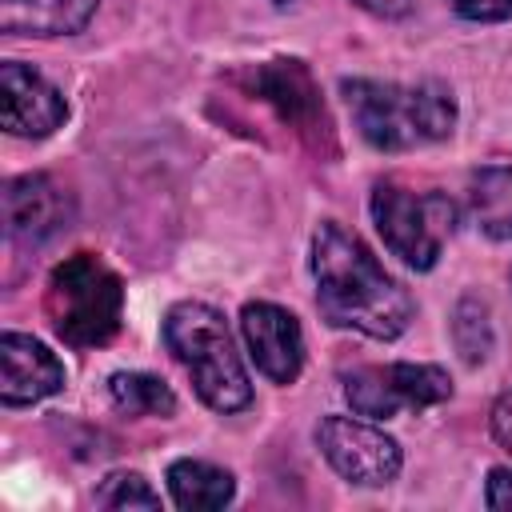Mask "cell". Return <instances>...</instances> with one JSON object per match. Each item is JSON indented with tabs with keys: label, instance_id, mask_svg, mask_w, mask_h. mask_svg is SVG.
Instances as JSON below:
<instances>
[{
	"label": "cell",
	"instance_id": "6da1fadb",
	"mask_svg": "<svg viewBox=\"0 0 512 512\" xmlns=\"http://www.w3.org/2000/svg\"><path fill=\"white\" fill-rule=\"evenodd\" d=\"M316 304L328 324L352 328L372 340H396L412 320V296L384 272L372 248L336 220H324L312 236Z\"/></svg>",
	"mask_w": 512,
	"mask_h": 512
},
{
	"label": "cell",
	"instance_id": "7a4b0ae2",
	"mask_svg": "<svg viewBox=\"0 0 512 512\" xmlns=\"http://www.w3.org/2000/svg\"><path fill=\"white\" fill-rule=\"evenodd\" d=\"M164 344L188 368L196 396L212 412H240L252 404V380L236 352L228 320L204 300H180L164 316Z\"/></svg>",
	"mask_w": 512,
	"mask_h": 512
},
{
	"label": "cell",
	"instance_id": "3957f363",
	"mask_svg": "<svg viewBox=\"0 0 512 512\" xmlns=\"http://www.w3.org/2000/svg\"><path fill=\"white\" fill-rule=\"evenodd\" d=\"M344 100L360 136L380 152H404L444 140L456 124V104L440 84H384L348 80Z\"/></svg>",
	"mask_w": 512,
	"mask_h": 512
},
{
	"label": "cell",
	"instance_id": "277c9868",
	"mask_svg": "<svg viewBox=\"0 0 512 512\" xmlns=\"http://www.w3.org/2000/svg\"><path fill=\"white\" fill-rule=\"evenodd\" d=\"M44 308L56 336L72 348H100L120 332L124 288L120 276L92 252L60 260L44 288Z\"/></svg>",
	"mask_w": 512,
	"mask_h": 512
},
{
	"label": "cell",
	"instance_id": "5b68a950",
	"mask_svg": "<svg viewBox=\"0 0 512 512\" xmlns=\"http://www.w3.org/2000/svg\"><path fill=\"white\" fill-rule=\"evenodd\" d=\"M368 208H372L376 232L384 236L388 252L400 256L416 272H428L440 260V252L456 228V208L448 196L416 192V188H404L392 180L372 188Z\"/></svg>",
	"mask_w": 512,
	"mask_h": 512
},
{
	"label": "cell",
	"instance_id": "8992f818",
	"mask_svg": "<svg viewBox=\"0 0 512 512\" xmlns=\"http://www.w3.org/2000/svg\"><path fill=\"white\" fill-rule=\"evenodd\" d=\"M344 396L364 420H392L400 412H424L452 396V376L436 364H364L344 376Z\"/></svg>",
	"mask_w": 512,
	"mask_h": 512
},
{
	"label": "cell",
	"instance_id": "52a82bcc",
	"mask_svg": "<svg viewBox=\"0 0 512 512\" xmlns=\"http://www.w3.org/2000/svg\"><path fill=\"white\" fill-rule=\"evenodd\" d=\"M316 444L324 460L360 488L392 484L404 464L400 444L384 428H376V420L364 416H324L316 428Z\"/></svg>",
	"mask_w": 512,
	"mask_h": 512
},
{
	"label": "cell",
	"instance_id": "ba28073f",
	"mask_svg": "<svg viewBox=\"0 0 512 512\" xmlns=\"http://www.w3.org/2000/svg\"><path fill=\"white\" fill-rule=\"evenodd\" d=\"M68 116V104L56 84H48L36 68L8 60L0 64V120L4 132L24 136V140H44L52 136Z\"/></svg>",
	"mask_w": 512,
	"mask_h": 512
},
{
	"label": "cell",
	"instance_id": "9c48e42d",
	"mask_svg": "<svg viewBox=\"0 0 512 512\" xmlns=\"http://www.w3.org/2000/svg\"><path fill=\"white\" fill-rule=\"evenodd\" d=\"M240 336L248 344L252 364L268 380L292 384L300 376V368H304V332H300V320L288 308L268 304V300L244 304V312H240Z\"/></svg>",
	"mask_w": 512,
	"mask_h": 512
},
{
	"label": "cell",
	"instance_id": "30bf717a",
	"mask_svg": "<svg viewBox=\"0 0 512 512\" xmlns=\"http://www.w3.org/2000/svg\"><path fill=\"white\" fill-rule=\"evenodd\" d=\"M64 388V364L48 344L24 332L0 336V400L8 408L36 404Z\"/></svg>",
	"mask_w": 512,
	"mask_h": 512
},
{
	"label": "cell",
	"instance_id": "8fae6325",
	"mask_svg": "<svg viewBox=\"0 0 512 512\" xmlns=\"http://www.w3.org/2000/svg\"><path fill=\"white\" fill-rule=\"evenodd\" d=\"M68 216V196L64 188L44 176V172H32V176H20L4 188V220H8V236L20 240V244H40L48 240Z\"/></svg>",
	"mask_w": 512,
	"mask_h": 512
},
{
	"label": "cell",
	"instance_id": "7c38bea8",
	"mask_svg": "<svg viewBox=\"0 0 512 512\" xmlns=\"http://www.w3.org/2000/svg\"><path fill=\"white\" fill-rule=\"evenodd\" d=\"M252 88L260 92V100L276 104V112L284 120H292L300 132H312L316 124L324 128V108H320V92L308 76V68L300 60H272L264 68L252 72Z\"/></svg>",
	"mask_w": 512,
	"mask_h": 512
},
{
	"label": "cell",
	"instance_id": "4fadbf2b",
	"mask_svg": "<svg viewBox=\"0 0 512 512\" xmlns=\"http://www.w3.org/2000/svg\"><path fill=\"white\" fill-rule=\"evenodd\" d=\"M92 12L96 0H0V28L8 36H68Z\"/></svg>",
	"mask_w": 512,
	"mask_h": 512
},
{
	"label": "cell",
	"instance_id": "5bb4252c",
	"mask_svg": "<svg viewBox=\"0 0 512 512\" xmlns=\"http://www.w3.org/2000/svg\"><path fill=\"white\" fill-rule=\"evenodd\" d=\"M164 480H168L172 504L184 512H216V508L232 504V496H236L232 472H224L208 460H172Z\"/></svg>",
	"mask_w": 512,
	"mask_h": 512
},
{
	"label": "cell",
	"instance_id": "9a60e30c",
	"mask_svg": "<svg viewBox=\"0 0 512 512\" xmlns=\"http://www.w3.org/2000/svg\"><path fill=\"white\" fill-rule=\"evenodd\" d=\"M468 212L492 240H512V168L488 164L468 180Z\"/></svg>",
	"mask_w": 512,
	"mask_h": 512
},
{
	"label": "cell",
	"instance_id": "2e32d148",
	"mask_svg": "<svg viewBox=\"0 0 512 512\" xmlns=\"http://www.w3.org/2000/svg\"><path fill=\"white\" fill-rule=\"evenodd\" d=\"M108 396L128 416H172L176 412L172 388L160 376H148V372H112L108 376Z\"/></svg>",
	"mask_w": 512,
	"mask_h": 512
},
{
	"label": "cell",
	"instance_id": "e0dca14e",
	"mask_svg": "<svg viewBox=\"0 0 512 512\" xmlns=\"http://www.w3.org/2000/svg\"><path fill=\"white\" fill-rule=\"evenodd\" d=\"M96 504H104V508H160V496L152 492V484L140 472H112L100 484Z\"/></svg>",
	"mask_w": 512,
	"mask_h": 512
},
{
	"label": "cell",
	"instance_id": "ac0fdd59",
	"mask_svg": "<svg viewBox=\"0 0 512 512\" xmlns=\"http://www.w3.org/2000/svg\"><path fill=\"white\" fill-rule=\"evenodd\" d=\"M456 16L476 20V24H496V20H512V0H448Z\"/></svg>",
	"mask_w": 512,
	"mask_h": 512
},
{
	"label": "cell",
	"instance_id": "d6986e66",
	"mask_svg": "<svg viewBox=\"0 0 512 512\" xmlns=\"http://www.w3.org/2000/svg\"><path fill=\"white\" fill-rule=\"evenodd\" d=\"M484 504H488L492 512H512V468H492V472H488Z\"/></svg>",
	"mask_w": 512,
	"mask_h": 512
},
{
	"label": "cell",
	"instance_id": "ffe728a7",
	"mask_svg": "<svg viewBox=\"0 0 512 512\" xmlns=\"http://www.w3.org/2000/svg\"><path fill=\"white\" fill-rule=\"evenodd\" d=\"M492 436L500 448L512 452V392H504L496 404H492Z\"/></svg>",
	"mask_w": 512,
	"mask_h": 512
},
{
	"label": "cell",
	"instance_id": "44dd1931",
	"mask_svg": "<svg viewBox=\"0 0 512 512\" xmlns=\"http://www.w3.org/2000/svg\"><path fill=\"white\" fill-rule=\"evenodd\" d=\"M356 4L364 12H372V16H384V20H400L412 8V0H356Z\"/></svg>",
	"mask_w": 512,
	"mask_h": 512
}]
</instances>
